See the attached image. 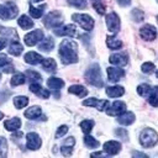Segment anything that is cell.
I'll return each mask as SVG.
<instances>
[{"instance_id":"cell-1","label":"cell","mask_w":158,"mask_h":158,"mask_svg":"<svg viewBox=\"0 0 158 158\" xmlns=\"http://www.w3.org/2000/svg\"><path fill=\"white\" fill-rule=\"evenodd\" d=\"M58 54L63 64H73L78 62V44L72 40H63L59 44Z\"/></svg>"},{"instance_id":"cell-2","label":"cell","mask_w":158,"mask_h":158,"mask_svg":"<svg viewBox=\"0 0 158 158\" xmlns=\"http://www.w3.org/2000/svg\"><path fill=\"white\" fill-rule=\"evenodd\" d=\"M84 77H85L86 83H89L90 85H93L95 88H101L104 85L101 72H100V65L98 63H94V64L89 65Z\"/></svg>"},{"instance_id":"cell-3","label":"cell","mask_w":158,"mask_h":158,"mask_svg":"<svg viewBox=\"0 0 158 158\" xmlns=\"http://www.w3.org/2000/svg\"><path fill=\"white\" fill-rule=\"evenodd\" d=\"M139 143L144 148L154 147L158 143V133L153 128H144L139 135Z\"/></svg>"},{"instance_id":"cell-4","label":"cell","mask_w":158,"mask_h":158,"mask_svg":"<svg viewBox=\"0 0 158 158\" xmlns=\"http://www.w3.org/2000/svg\"><path fill=\"white\" fill-rule=\"evenodd\" d=\"M43 23L47 28H58L63 23V16L59 11H51L44 16Z\"/></svg>"},{"instance_id":"cell-5","label":"cell","mask_w":158,"mask_h":158,"mask_svg":"<svg viewBox=\"0 0 158 158\" xmlns=\"http://www.w3.org/2000/svg\"><path fill=\"white\" fill-rule=\"evenodd\" d=\"M72 20L79 23V26L85 31H91L94 27V20L88 14H73Z\"/></svg>"},{"instance_id":"cell-6","label":"cell","mask_w":158,"mask_h":158,"mask_svg":"<svg viewBox=\"0 0 158 158\" xmlns=\"http://www.w3.org/2000/svg\"><path fill=\"white\" fill-rule=\"evenodd\" d=\"M17 15V6L12 1H7L6 4H0V19L1 20H11Z\"/></svg>"},{"instance_id":"cell-7","label":"cell","mask_w":158,"mask_h":158,"mask_svg":"<svg viewBox=\"0 0 158 158\" xmlns=\"http://www.w3.org/2000/svg\"><path fill=\"white\" fill-rule=\"evenodd\" d=\"M42 38H43V31L42 30H33L23 37V42L26 46L32 47V46L37 44L38 42H41Z\"/></svg>"},{"instance_id":"cell-8","label":"cell","mask_w":158,"mask_h":158,"mask_svg":"<svg viewBox=\"0 0 158 158\" xmlns=\"http://www.w3.org/2000/svg\"><path fill=\"white\" fill-rule=\"evenodd\" d=\"M106 26L110 32L116 33L120 30V17L116 12H110L106 15Z\"/></svg>"},{"instance_id":"cell-9","label":"cell","mask_w":158,"mask_h":158,"mask_svg":"<svg viewBox=\"0 0 158 158\" xmlns=\"http://www.w3.org/2000/svg\"><path fill=\"white\" fill-rule=\"evenodd\" d=\"M41 144H42V139L36 132L27 133V136H26V146H27L28 149L36 151V149H38L41 147Z\"/></svg>"},{"instance_id":"cell-10","label":"cell","mask_w":158,"mask_h":158,"mask_svg":"<svg viewBox=\"0 0 158 158\" xmlns=\"http://www.w3.org/2000/svg\"><path fill=\"white\" fill-rule=\"evenodd\" d=\"M139 36H141L143 40H146V41H153V40H156V37H157V30H156V27H154L153 25L147 23V25H144V26L141 27V30H139Z\"/></svg>"},{"instance_id":"cell-11","label":"cell","mask_w":158,"mask_h":158,"mask_svg":"<svg viewBox=\"0 0 158 158\" xmlns=\"http://www.w3.org/2000/svg\"><path fill=\"white\" fill-rule=\"evenodd\" d=\"M83 105H84V106L95 107L96 110L102 111V110L107 109L109 101H107V100H99V99H95V98H89V99H85V100L83 101Z\"/></svg>"},{"instance_id":"cell-12","label":"cell","mask_w":158,"mask_h":158,"mask_svg":"<svg viewBox=\"0 0 158 158\" xmlns=\"http://www.w3.org/2000/svg\"><path fill=\"white\" fill-rule=\"evenodd\" d=\"M106 73H107V77H109V80L112 81V83H116L120 79H122L125 77V70L121 69V68H116V67H109L106 69Z\"/></svg>"},{"instance_id":"cell-13","label":"cell","mask_w":158,"mask_h":158,"mask_svg":"<svg viewBox=\"0 0 158 158\" xmlns=\"http://www.w3.org/2000/svg\"><path fill=\"white\" fill-rule=\"evenodd\" d=\"M54 33L57 36H68V37H74L78 35L75 25H65L63 27L54 28Z\"/></svg>"},{"instance_id":"cell-14","label":"cell","mask_w":158,"mask_h":158,"mask_svg":"<svg viewBox=\"0 0 158 158\" xmlns=\"http://www.w3.org/2000/svg\"><path fill=\"white\" fill-rule=\"evenodd\" d=\"M102 147H104L102 148L104 152L106 154H110V156H115L121 151V143L117 141H107L104 143Z\"/></svg>"},{"instance_id":"cell-15","label":"cell","mask_w":158,"mask_h":158,"mask_svg":"<svg viewBox=\"0 0 158 158\" xmlns=\"http://www.w3.org/2000/svg\"><path fill=\"white\" fill-rule=\"evenodd\" d=\"M109 62L114 65L122 67V65H126L128 63V57L125 53H114L109 57Z\"/></svg>"},{"instance_id":"cell-16","label":"cell","mask_w":158,"mask_h":158,"mask_svg":"<svg viewBox=\"0 0 158 158\" xmlns=\"http://www.w3.org/2000/svg\"><path fill=\"white\" fill-rule=\"evenodd\" d=\"M126 110V104L123 101H115L110 107H107L106 114L109 116H118Z\"/></svg>"},{"instance_id":"cell-17","label":"cell","mask_w":158,"mask_h":158,"mask_svg":"<svg viewBox=\"0 0 158 158\" xmlns=\"http://www.w3.org/2000/svg\"><path fill=\"white\" fill-rule=\"evenodd\" d=\"M30 90H31L33 94H36L37 96L43 98V99H47V98L51 95V93H49L47 89H43V88L41 86V84H38V83H32V84H30Z\"/></svg>"},{"instance_id":"cell-18","label":"cell","mask_w":158,"mask_h":158,"mask_svg":"<svg viewBox=\"0 0 158 158\" xmlns=\"http://www.w3.org/2000/svg\"><path fill=\"white\" fill-rule=\"evenodd\" d=\"M135 118H136V116H135L133 112H131V111H123L122 114L118 115V117H117V122L121 123V125L127 126V125L133 123Z\"/></svg>"},{"instance_id":"cell-19","label":"cell","mask_w":158,"mask_h":158,"mask_svg":"<svg viewBox=\"0 0 158 158\" xmlns=\"http://www.w3.org/2000/svg\"><path fill=\"white\" fill-rule=\"evenodd\" d=\"M47 86H48L51 90L56 91V96H58V90L64 86V81H63L62 79H59V78L52 77V78H49V79L47 80Z\"/></svg>"},{"instance_id":"cell-20","label":"cell","mask_w":158,"mask_h":158,"mask_svg":"<svg viewBox=\"0 0 158 158\" xmlns=\"http://www.w3.org/2000/svg\"><path fill=\"white\" fill-rule=\"evenodd\" d=\"M4 127L7 130V131H11V132H16L20 130L21 127V120L19 117H12L10 120H6L4 122Z\"/></svg>"},{"instance_id":"cell-21","label":"cell","mask_w":158,"mask_h":158,"mask_svg":"<svg viewBox=\"0 0 158 158\" xmlns=\"http://www.w3.org/2000/svg\"><path fill=\"white\" fill-rule=\"evenodd\" d=\"M42 60H43L42 56H41V54H38V53H36V52H33V51L27 52V53L25 54V62H26V63H28V64L36 65V64L42 63Z\"/></svg>"},{"instance_id":"cell-22","label":"cell","mask_w":158,"mask_h":158,"mask_svg":"<svg viewBox=\"0 0 158 158\" xmlns=\"http://www.w3.org/2000/svg\"><path fill=\"white\" fill-rule=\"evenodd\" d=\"M0 35H2L4 37H6V38H9V40L19 41V35H17L16 30L12 28V27H4V26H0Z\"/></svg>"},{"instance_id":"cell-23","label":"cell","mask_w":158,"mask_h":158,"mask_svg":"<svg viewBox=\"0 0 158 158\" xmlns=\"http://www.w3.org/2000/svg\"><path fill=\"white\" fill-rule=\"evenodd\" d=\"M68 93L70 94H74L79 98H84L88 95V89L83 85H79V84H75V85H72L68 88Z\"/></svg>"},{"instance_id":"cell-24","label":"cell","mask_w":158,"mask_h":158,"mask_svg":"<svg viewBox=\"0 0 158 158\" xmlns=\"http://www.w3.org/2000/svg\"><path fill=\"white\" fill-rule=\"evenodd\" d=\"M125 94V89L120 85H114V86H107L106 88V95L109 98H118Z\"/></svg>"},{"instance_id":"cell-25","label":"cell","mask_w":158,"mask_h":158,"mask_svg":"<svg viewBox=\"0 0 158 158\" xmlns=\"http://www.w3.org/2000/svg\"><path fill=\"white\" fill-rule=\"evenodd\" d=\"M41 114H42V109H41L40 106H32V107L27 109L23 115H25L28 120H36L37 117L41 116Z\"/></svg>"},{"instance_id":"cell-26","label":"cell","mask_w":158,"mask_h":158,"mask_svg":"<svg viewBox=\"0 0 158 158\" xmlns=\"http://www.w3.org/2000/svg\"><path fill=\"white\" fill-rule=\"evenodd\" d=\"M17 23L22 30H30L33 27V21L27 15H21L17 20Z\"/></svg>"},{"instance_id":"cell-27","label":"cell","mask_w":158,"mask_h":158,"mask_svg":"<svg viewBox=\"0 0 158 158\" xmlns=\"http://www.w3.org/2000/svg\"><path fill=\"white\" fill-rule=\"evenodd\" d=\"M54 47V41L52 37H46L44 40H42L40 42V46L38 48L43 52H48V51H52V48Z\"/></svg>"},{"instance_id":"cell-28","label":"cell","mask_w":158,"mask_h":158,"mask_svg":"<svg viewBox=\"0 0 158 158\" xmlns=\"http://www.w3.org/2000/svg\"><path fill=\"white\" fill-rule=\"evenodd\" d=\"M22 51H23V47L19 41H12L9 44V53L12 56H20Z\"/></svg>"},{"instance_id":"cell-29","label":"cell","mask_w":158,"mask_h":158,"mask_svg":"<svg viewBox=\"0 0 158 158\" xmlns=\"http://www.w3.org/2000/svg\"><path fill=\"white\" fill-rule=\"evenodd\" d=\"M42 67L46 72H51V73H54L56 69H57V63L53 58H44L42 60Z\"/></svg>"},{"instance_id":"cell-30","label":"cell","mask_w":158,"mask_h":158,"mask_svg":"<svg viewBox=\"0 0 158 158\" xmlns=\"http://www.w3.org/2000/svg\"><path fill=\"white\" fill-rule=\"evenodd\" d=\"M106 46L110 48V49H118L122 47V42L115 37V36H107L106 38Z\"/></svg>"},{"instance_id":"cell-31","label":"cell","mask_w":158,"mask_h":158,"mask_svg":"<svg viewBox=\"0 0 158 158\" xmlns=\"http://www.w3.org/2000/svg\"><path fill=\"white\" fill-rule=\"evenodd\" d=\"M46 9V4H43L41 7H33L32 4L28 5V11H30V15L33 17V19H40L42 15H43V11Z\"/></svg>"},{"instance_id":"cell-32","label":"cell","mask_w":158,"mask_h":158,"mask_svg":"<svg viewBox=\"0 0 158 158\" xmlns=\"http://www.w3.org/2000/svg\"><path fill=\"white\" fill-rule=\"evenodd\" d=\"M14 105L16 109H23L28 105V98L20 95V96H15L14 98Z\"/></svg>"},{"instance_id":"cell-33","label":"cell","mask_w":158,"mask_h":158,"mask_svg":"<svg viewBox=\"0 0 158 158\" xmlns=\"http://www.w3.org/2000/svg\"><path fill=\"white\" fill-rule=\"evenodd\" d=\"M25 81H26L25 74H22V73H16V74L12 75L11 80H10V84H11L12 86H17V85H22Z\"/></svg>"},{"instance_id":"cell-34","label":"cell","mask_w":158,"mask_h":158,"mask_svg":"<svg viewBox=\"0 0 158 158\" xmlns=\"http://www.w3.org/2000/svg\"><path fill=\"white\" fill-rule=\"evenodd\" d=\"M151 91H152V89H151V86H149L148 84H139V85L137 86V93H138V95H141V96H143V98H148L149 94H151Z\"/></svg>"},{"instance_id":"cell-35","label":"cell","mask_w":158,"mask_h":158,"mask_svg":"<svg viewBox=\"0 0 158 158\" xmlns=\"http://www.w3.org/2000/svg\"><path fill=\"white\" fill-rule=\"evenodd\" d=\"M84 143H85V146L89 147V148H96V147L100 146V142H99L98 139H95L93 136H90L89 133L84 137Z\"/></svg>"},{"instance_id":"cell-36","label":"cell","mask_w":158,"mask_h":158,"mask_svg":"<svg viewBox=\"0 0 158 158\" xmlns=\"http://www.w3.org/2000/svg\"><path fill=\"white\" fill-rule=\"evenodd\" d=\"M93 127H94V121H93V120H83V121L80 122V128H81V131H83L84 133H86V135L91 132Z\"/></svg>"},{"instance_id":"cell-37","label":"cell","mask_w":158,"mask_h":158,"mask_svg":"<svg viewBox=\"0 0 158 158\" xmlns=\"http://www.w3.org/2000/svg\"><path fill=\"white\" fill-rule=\"evenodd\" d=\"M148 101L152 106L157 107L158 106V86H154L149 94V98H148Z\"/></svg>"},{"instance_id":"cell-38","label":"cell","mask_w":158,"mask_h":158,"mask_svg":"<svg viewBox=\"0 0 158 158\" xmlns=\"http://www.w3.org/2000/svg\"><path fill=\"white\" fill-rule=\"evenodd\" d=\"M131 17H132V20L135 22H141V21H143L144 14H143V11L141 9H133L131 11Z\"/></svg>"},{"instance_id":"cell-39","label":"cell","mask_w":158,"mask_h":158,"mask_svg":"<svg viewBox=\"0 0 158 158\" xmlns=\"http://www.w3.org/2000/svg\"><path fill=\"white\" fill-rule=\"evenodd\" d=\"M154 69H156V67H154V64L152 62H146V63H143L141 65V70L144 74H152L154 72Z\"/></svg>"},{"instance_id":"cell-40","label":"cell","mask_w":158,"mask_h":158,"mask_svg":"<svg viewBox=\"0 0 158 158\" xmlns=\"http://www.w3.org/2000/svg\"><path fill=\"white\" fill-rule=\"evenodd\" d=\"M26 77L32 81H41V74L35 70H31V69L26 70Z\"/></svg>"},{"instance_id":"cell-41","label":"cell","mask_w":158,"mask_h":158,"mask_svg":"<svg viewBox=\"0 0 158 158\" xmlns=\"http://www.w3.org/2000/svg\"><path fill=\"white\" fill-rule=\"evenodd\" d=\"M7 156V142L5 137H0V157H6Z\"/></svg>"},{"instance_id":"cell-42","label":"cell","mask_w":158,"mask_h":158,"mask_svg":"<svg viewBox=\"0 0 158 158\" xmlns=\"http://www.w3.org/2000/svg\"><path fill=\"white\" fill-rule=\"evenodd\" d=\"M115 135H116L118 138H121L122 141H127V139H128V132H127L126 128H122V127L116 128V130H115Z\"/></svg>"},{"instance_id":"cell-43","label":"cell","mask_w":158,"mask_h":158,"mask_svg":"<svg viewBox=\"0 0 158 158\" xmlns=\"http://www.w3.org/2000/svg\"><path fill=\"white\" fill-rule=\"evenodd\" d=\"M68 4L77 9H84L86 6V0H68Z\"/></svg>"},{"instance_id":"cell-44","label":"cell","mask_w":158,"mask_h":158,"mask_svg":"<svg viewBox=\"0 0 158 158\" xmlns=\"http://www.w3.org/2000/svg\"><path fill=\"white\" fill-rule=\"evenodd\" d=\"M67 132H68V126H67V125H62V126H59L58 130H57V132H56V138H60V137H63Z\"/></svg>"},{"instance_id":"cell-45","label":"cell","mask_w":158,"mask_h":158,"mask_svg":"<svg viewBox=\"0 0 158 158\" xmlns=\"http://www.w3.org/2000/svg\"><path fill=\"white\" fill-rule=\"evenodd\" d=\"M93 6H94V9L96 10V12H98L99 15H104V14H105V6H104L101 2L95 1V2L93 4Z\"/></svg>"},{"instance_id":"cell-46","label":"cell","mask_w":158,"mask_h":158,"mask_svg":"<svg viewBox=\"0 0 158 158\" xmlns=\"http://www.w3.org/2000/svg\"><path fill=\"white\" fill-rule=\"evenodd\" d=\"M60 152H62V154H63V156L68 157V156H70V154L73 153V147H69V146L62 144V147H60Z\"/></svg>"},{"instance_id":"cell-47","label":"cell","mask_w":158,"mask_h":158,"mask_svg":"<svg viewBox=\"0 0 158 158\" xmlns=\"http://www.w3.org/2000/svg\"><path fill=\"white\" fill-rule=\"evenodd\" d=\"M9 63H10L9 57H7L6 54H4V53H0V67L2 68L4 65H6V64H9Z\"/></svg>"},{"instance_id":"cell-48","label":"cell","mask_w":158,"mask_h":158,"mask_svg":"<svg viewBox=\"0 0 158 158\" xmlns=\"http://www.w3.org/2000/svg\"><path fill=\"white\" fill-rule=\"evenodd\" d=\"M2 72L4 73H14L15 72V68H14V65L12 64H6V65H4L2 67Z\"/></svg>"},{"instance_id":"cell-49","label":"cell","mask_w":158,"mask_h":158,"mask_svg":"<svg viewBox=\"0 0 158 158\" xmlns=\"http://www.w3.org/2000/svg\"><path fill=\"white\" fill-rule=\"evenodd\" d=\"M74 143H75V139H74V137H69V138H67V139L63 142V144H65V146H69V147H74Z\"/></svg>"},{"instance_id":"cell-50","label":"cell","mask_w":158,"mask_h":158,"mask_svg":"<svg viewBox=\"0 0 158 158\" xmlns=\"http://www.w3.org/2000/svg\"><path fill=\"white\" fill-rule=\"evenodd\" d=\"M116 2H117L120 6L126 7V6H128V5L131 4V0H116Z\"/></svg>"},{"instance_id":"cell-51","label":"cell","mask_w":158,"mask_h":158,"mask_svg":"<svg viewBox=\"0 0 158 158\" xmlns=\"http://www.w3.org/2000/svg\"><path fill=\"white\" fill-rule=\"evenodd\" d=\"M132 156H133V157H142V158H147V154L141 153V152H137V151H133V152H132Z\"/></svg>"},{"instance_id":"cell-52","label":"cell","mask_w":158,"mask_h":158,"mask_svg":"<svg viewBox=\"0 0 158 158\" xmlns=\"http://www.w3.org/2000/svg\"><path fill=\"white\" fill-rule=\"evenodd\" d=\"M6 46V41L4 38H0V49H2Z\"/></svg>"},{"instance_id":"cell-53","label":"cell","mask_w":158,"mask_h":158,"mask_svg":"<svg viewBox=\"0 0 158 158\" xmlns=\"http://www.w3.org/2000/svg\"><path fill=\"white\" fill-rule=\"evenodd\" d=\"M1 118H4V114L0 111V120H1Z\"/></svg>"},{"instance_id":"cell-54","label":"cell","mask_w":158,"mask_h":158,"mask_svg":"<svg viewBox=\"0 0 158 158\" xmlns=\"http://www.w3.org/2000/svg\"><path fill=\"white\" fill-rule=\"evenodd\" d=\"M32 1H33V2H41L42 0H32Z\"/></svg>"},{"instance_id":"cell-55","label":"cell","mask_w":158,"mask_h":158,"mask_svg":"<svg viewBox=\"0 0 158 158\" xmlns=\"http://www.w3.org/2000/svg\"><path fill=\"white\" fill-rule=\"evenodd\" d=\"M156 77H157V78H158V70H157V72H156Z\"/></svg>"},{"instance_id":"cell-56","label":"cell","mask_w":158,"mask_h":158,"mask_svg":"<svg viewBox=\"0 0 158 158\" xmlns=\"http://www.w3.org/2000/svg\"><path fill=\"white\" fill-rule=\"evenodd\" d=\"M157 22H158V16H157Z\"/></svg>"},{"instance_id":"cell-57","label":"cell","mask_w":158,"mask_h":158,"mask_svg":"<svg viewBox=\"0 0 158 158\" xmlns=\"http://www.w3.org/2000/svg\"><path fill=\"white\" fill-rule=\"evenodd\" d=\"M0 79H1V73H0Z\"/></svg>"}]
</instances>
